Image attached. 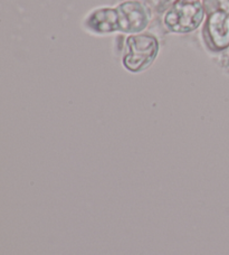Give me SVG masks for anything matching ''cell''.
Listing matches in <instances>:
<instances>
[{
    "label": "cell",
    "mask_w": 229,
    "mask_h": 255,
    "mask_svg": "<svg viewBox=\"0 0 229 255\" xmlns=\"http://www.w3.org/2000/svg\"><path fill=\"white\" fill-rule=\"evenodd\" d=\"M160 52V40L152 33L126 35L121 54L122 66L132 74H139L153 65Z\"/></svg>",
    "instance_id": "cell-1"
},
{
    "label": "cell",
    "mask_w": 229,
    "mask_h": 255,
    "mask_svg": "<svg viewBox=\"0 0 229 255\" xmlns=\"http://www.w3.org/2000/svg\"><path fill=\"white\" fill-rule=\"evenodd\" d=\"M207 11L203 1L177 0L160 18L167 33L187 35L203 27Z\"/></svg>",
    "instance_id": "cell-2"
},
{
    "label": "cell",
    "mask_w": 229,
    "mask_h": 255,
    "mask_svg": "<svg viewBox=\"0 0 229 255\" xmlns=\"http://www.w3.org/2000/svg\"><path fill=\"white\" fill-rule=\"evenodd\" d=\"M201 40L213 56L229 49V13L224 10L207 13L201 27Z\"/></svg>",
    "instance_id": "cell-3"
},
{
    "label": "cell",
    "mask_w": 229,
    "mask_h": 255,
    "mask_svg": "<svg viewBox=\"0 0 229 255\" xmlns=\"http://www.w3.org/2000/svg\"><path fill=\"white\" fill-rule=\"evenodd\" d=\"M120 34L144 33L152 24L153 12L143 0H124L116 4Z\"/></svg>",
    "instance_id": "cell-4"
},
{
    "label": "cell",
    "mask_w": 229,
    "mask_h": 255,
    "mask_svg": "<svg viewBox=\"0 0 229 255\" xmlns=\"http://www.w3.org/2000/svg\"><path fill=\"white\" fill-rule=\"evenodd\" d=\"M83 29L91 35L107 36L120 34L116 7L94 8L82 20Z\"/></svg>",
    "instance_id": "cell-5"
},
{
    "label": "cell",
    "mask_w": 229,
    "mask_h": 255,
    "mask_svg": "<svg viewBox=\"0 0 229 255\" xmlns=\"http://www.w3.org/2000/svg\"><path fill=\"white\" fill-rule=\"evenodd\" d=\"M146 6L153 12L154 17L161 18L164 12L170 8L177 0H143Z\"/></svg>",
    "instance_id": "cell-6"
},
{
    "label": "cell",
    "mask_w": 229,
    "mask_h": 255,
    "mask_svg": "<svg viewBox=\"0 0 229 255\" xmlns=\"http://www.w3.org/2000/svg\"><path fill=\"white\" fill-rule=\"evenodd\" d=\"M203 3L207 13L224 10L229 13V0H203Z\"/></svg>",
    "instance_id": "cell-7"
},
{
    "label": "cell",
    "mask_w": 229,
    "mask_h": 255,
    "mask_svg": "<svg viewBox=\"0 0 229 255\" xmlns=\"http://www.w3.org/2000/svg\"><path fill=\"white\" fill-rule=\"evenodd\" d=\"M214 57L217 65L221 67L224 72L229 74V49L218 54V55H215Z\"/></svg>",
    "instance_id": "cell-8"
},
{
    "label": "cell",
    "mask_w": 229,
    "mask_h": 255,
    "mask_svg": "<svg viewBox=\"0 0 229 255\" xmlns=\"http://www.w3.org/2000/svg\"><path fill=\"white\" fill-rule=\"evenodd\" d=\"M186 1H203V0H186Z\"/></svg>",
    "instance_id": "cell-9"
}]
</instances>
